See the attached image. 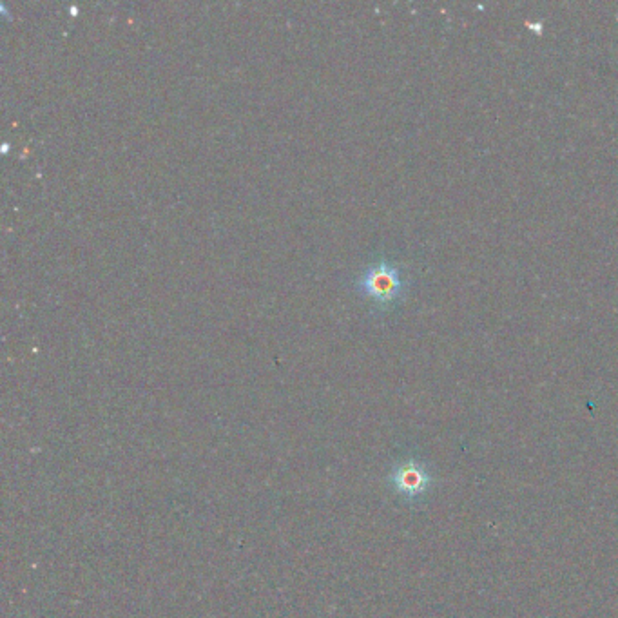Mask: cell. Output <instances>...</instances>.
Returning a JSON list of instances; mask_svg holds the SVG:
<instances>
[{
  "label": "cell",
  "instance_id": "obj_1",
  "mask_svg": "<svg viewBox=\"0 0 618 618\" xmlns=\"http://www.w3.org/2000/svg\"><path fill=\"white\" fill-rule=\"evenodd\" d=\"M358 287L377 305H392L405 290V281L392 263L377 261L359 276Z\"/></svg>",
  "mask_w": 618,
  "mask_h": 618
},
{
  "label": "cell",
  "instance_id": "obj_2",
  "mask_svg": "<svg viewBox=\"0 0 618 618\" xmlns=\"http://www.w3.org/2000/svg\"><path fill=\"white\" fill-rule=\"evenodd\" d=\"M394 483H396L399 492L406 495H416V493L425 490L426 477L421 468H417L416 464H403L396 475H394Z\"/></svg>",
  "mask_w": 618,
  "mask_h": 618
}]
</instances>
